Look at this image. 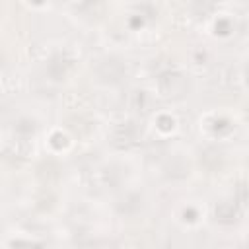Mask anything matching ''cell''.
I'll list each match as a JSON object with an SVG mask.
<instances>
[{
  "label": "cell",
  "mask_w": 249,
  "mask_h": 249,
  "mask_svg": "<svg viewBox=\"0 0 249 249\" xmlns=\"http://www.w3.org/2000/svg\"><path fill=\"white\" fill-rule=\"evenodd\" d=\"M247 76H249V70H247Z\"/></svg>",
  "instance_id": "obj_2"
},
{
  "label": "cell",
  "mask_w": 249,
  "mask_h": 249,
  "mask_svg": "<svg viewBox=\"0 0 249 249\" xmlns=\"http://www.w3.org/2000/svg\"><path fill=\"white\" fill-rule=\"evenodd\" d=\"M247 119H249V109H247Z\"/></svg>",
  "instance_id": "obj_1"
}]
</instances>
